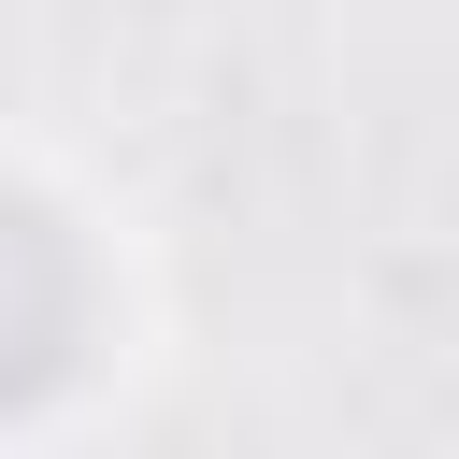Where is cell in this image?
Listing matches in <instances>:
<instances>
[{
  "label": "cell",
  "instance_id": "cell-1",
  "mask_svg": "<svg viewBox=\"0 0 459 459\" xmlns=\"http://www.w3.org/2000/svg\"><path fill=\"white\" fill-rule=\"evenodd\" d=\"M158 359V273L129 215L57 158L0 129V430H86Z\"/></svg>",
  "mask_w": 459,
  "mask_h": 459
}]
</instances>
